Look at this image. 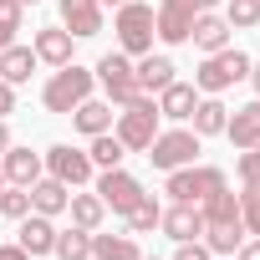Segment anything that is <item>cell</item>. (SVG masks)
I'll return each instance as SVG.
<instances>
[{
  "label": "cell",
  "instance_id": "obj_1",
  "mask_svg": "<svg viewBox=\"0 0 260 260\" xmlns=\"http://www.w3.org/2000/svg\"><path fill=\"white\" fill-rule=\"evenodd\" d=\"M117 138H122L127 153H148V143L158 138V102L148 92H138L133 102L117 112Z\"/></svg>",
  "mask_w": 260,
  "mask_h": 260
},
{
  "label": "cell",
  "instance_id": "obj_2",
  "mask_svg": "<svg viewBox=\"0 0 260 260\" xmlns=\"http://www.w3.org/2000/svg\"><path fill=\"white\" fill-rule=\"evenodd\" d=\"M112 31H117V51L122 56H143V51H153V6H143V0H127V6H117V21H112Z\"/></svg>",
  "mask_w": 260,
  "mask_h": 260
},
{
  "label": "cell",
  "instance_id": "obj_3",
  "mask_svg": "<svg viewBox=\"0 0 260 260\" xmlns=\"http://www.w3.org/2000/svg\"><path fill=\"white\" fill-rule=\"evenodd\" d=\"M245 77H250V56L235 51V46H224V51H209V56H204V67L194 72V87H199L204 97H219L224 87H235V82H245Z\"/></svg>",
  "mask_w": 260,
  "mask_h": 260
},
{
  "label": "cell",
  "instance_id": "obj_4",
  "mask_svg": "<svg viewBox=\"0 0 260 260\" xmlns=\"http://www.w3.org/2000/svg\"><path fill=\"white\" fill-rule=\"evenodd\" d=\"M92 87H97V77H92L87 67L67 61V67H56V77L41 87V102H46V112H72L77 102L92 97Z\"/></svg>",
  "mask_w": 260,
  "mask_h": 260
},
{
  "label": "cell",
  "instance_id": "obj_5",
  "mask_svg": "<svg viewBox=\"0 0 260 260\" xmlns=\"http://www.w3.org/2000/svg\"><path fill=\"white\" fill-rule=\"evenodd\" d=\"M219 189H230V184H224V169H209V164L194 169V164H184V169L169 174V189H164V194H169L174 204H204V199L219 194Z\"/></svg>",
  "mask_w": 260,
  "mask_h": 260
},
{
  "label": "cell",
  "instance_id": "obj_6",
  "mask_svg": "<svg viewBox=\"0 0 260 260\" xmlns=\"http://www.w3.org/2000/svg\"><path fill=\"white\" fill-rule=\"evenodd\" d=\"M92 77H97V87L107 92V102H112V107H127V102L138 97V77H133V61H127L122 51H107V56L97 61V72H92Z\"/></svg>",
  "mask_w": 260,
  "mask_h": 260
},
{
  "label": "cell",
  "instance_id": "obj_7",
  "mask_svg": "<svg viewBox=\"0 0 260 260\" xmlns=\"http://www.w3.org/2000/svg\"><path fill=\"white\" fill-rule=\"evenodd\" d=\"M194 153H199V133L194 127H174V133H158L153 143H148V158H153V169H184V164H194Z\"/></svg>",
  "mask_w": 260,
  "mask_h": 260
},
{
  "label": "cell",
  "instance_id": "obj_8",
  "mask_svg": "<svg viewBox=\"0 0 260 260\" xmlns=\"http://www.w3.org/2000/svg\"><path fill=\"white\" fill-rule=\"evenodd\" d=\"M46 174L51 179H61L67 189H82L87 179H92V158L82 153V148H72V143H56V148H46Z\"/></svg>",
  "mask_w": 260,
  "mask_h": 260
},
{
  "label": "cell",
  "instance_id": "obj_9",
  "mask_svg": "<svg viewBox=\"0 0 260 260\" xmlns=\"http://www.w3.org/2000/svg\"><path fill=\"white\" fill-rule=\"evenodd\" d=\"M97 199H102L112 214H127V209L143 199V184L127 174V169H102V179H97Z\"/></svg>",
  "mask_w": 260,
  "mask_h": 260
},
{
  "label": "cell",
  "instance_id": "obj_10",
  "mask_svg": "<svg viewBox=\"0 0 260 260\" xmlns=\"http://www.w3.org/2000/svg\"><path fill=\"white\" fill-rule=\"evenodd\" d=\"M204 245H209V255H235V250L245 245V219H240V209L204 219Z\"/></svg>",
  "mask_w": 260,
  "mask_h": 260
},
{
  "label": "cell",
  "instance_id": "obj_11",
  "mask_svg": "<svg viewBox=\"0 0 260 260\" xmlns=\"http://www.w3.org/2000/svg\"><path fill=\"white\" fill-rule=\"evenodd\" d=\"M72 31L67 26H41L36 31V41H31V51H36V61H46V67H67L72 61Z\"/></svg>",
  "mask_w": 260,
  "mask_h": 260
},
{
  "label": "cell",
  "instance_id": "obj_12",
  "mask_svg": "<svg viewBox=\"0 0 260 260\" xmlns=\"http://www.w3.org/2000/svg\"><path fill=\"white\" fill-rule=\"evenodd\" d=\"M61 26L77 41H87V36L102 31V6H97V0H61Z\"/></svg>",
  "mask_w": 260,
  "mask_h": 260
},
{
  "label": "cell",
  "instance_id": "obj_13",
  "mask_svg": "<svg viewBox=\"0 0 260 260\" xmlns=\"http://www.w3.org/2000/svg\"><path fill=\"white\" fill-rule=\"evenodd\" d=\"M0 169H6V184H21V189H31L36 179H41V153H31V148H6V153H0Z\"/></svg>",
  "mask_w": 260,
  "mask_h": 260
},
{
  "label": "cell",
  "instance_id": "obj_14",
  "mask_svg": "<svg viewBox=\"0 0 260 260\" xmlns=\"http://www.w3.org/2000/svg\"><path fill=\"white\" fill-rule=\"evenodd\" d=\"M158 230H164L174 245H179V240H199V235H204V214H199V204H174V209H164Z\"/></svg>",
  "mask_w": 260,
  "mask_h": 260
},
{
  "label": "cell",
  "instance_id": "obj_15",
  "mask_svg": "<svg viewBox=\"0 0 260 260\" xmlns=\"http://www.w3.org/2000/svg\"><path fill=\"white\" fill-rule=\"evenodd\" d=\"M133 77H138V92L158 97V92L174 82V61H169V56H153V51H143V56L133 61Z\"/></svg>",
  "mask_w": 260,
  "mask_h": 260
},
{
  "label": "cell",
  "instance_id": "obj_16",
  "mask_svg": "<svg viewBox=\"0 0 260 260\" xmlns=\"http://www.w3.org/2000/svg\"><path fill=\"white\" fill-rule=\"evenodd\" d=\"M153 102H158V117L189 122V112H194V102H199V87H189V82H179V77H174V82H169Z\"/></svg>",
  "mask_w": 260,
  "mask_h": 260
},
{
  "label": "cell",
  "instance_id": "obj_17",
  "mask_svg": "<svg viewBox=\"0 0 260 260\" xmlns=\"http://www.w3.org/2000/svg\"><path fill=\"white\" fill-rule=\"evenodd\" d=\"M224 138H230L235 148H255V143H260V97L245 102V107H235V117L224 122Z\"/></svg>",
  "mask_w": 260,
  "mask_h": 260
},
{
  "label": "cell",
  "instance_id": "obj_18",
  "mask_svg": "<svg viewBox=\"0 0 260 260\" xmlns=\"http://www.w3.org/2000/svg\"><path fill=\"white\" fill-rule=\"evenodd\" d=\"M189 41H194L204 56H209V51H224V46H230V21H224V16H214V11H204V16H194Z\"/></svg>",
  "mask_w": 260,
  "mask_h": 260
},
{
  "label": "cell",
  "instance_id": "obj_19",
  "mask_svg": "<svg viewBox=\"0 0 260 260\" xmlns=\"http://www.w3.org/2000/svg\"><path fill=\"white\" fill-rule=\"evenodd\" d=\"M67 199H72V189H67L61 179H36V184H31V214L56 219V214H67Z\"/></svg>",
  "mask_w": 260,
  "mask_h": 260
},
{
  "label": "cell",
  "instance_id": "obj_20",
  "mask_svg": "<svg viewBox=\"0 0 260 260\" xmlns=\"http://www.w3.org/2000/svg\"><path fill=\"white\" fill-rule=\"evenodd\" d=\"M16 245H21L31 260H36V255H51V245H56V224H51L46 214H26V219H21V240H16Z\"/></svg>",
  "mask_w": 260,
  "mask_h": 260
},
{
  "label": "cell",
  "instance_id": "obj_21",
  "mask_svg": "<svg viewBox=\"0 0 260 260\" xmlns=\"http://www.w3.org/2000/svg\"><path fill=\"white\" fill-rule=\"evenodd\" d=\"M67 117H72V127H77V133L97 138V133H107V127H112V102H97V97H87V102H77Z\"/></svg>",
  "mask_w": 260,
  "mask_h": 260
},
{
  "label": "cell",
  "instance_id": "obj_22",
  "mask_svg": "<svg viewBox=\"0 0 260 260\" xmlns=\"http://www.w3.org/2000/svg\"><path fill=\"white\" fill-rule=\"evenodd\" d=\"M31 72H36V51L31 46H0V82H11V87H21V82H31Z\"/></svg>",
  "mask_w": 260,
  "mask_h": 260
},
{
  "label": "cell",
  "instance_id": "obj_23",
  "mask_svg": "<svg viewBox=\"0 0 260 260\" xmlns=\"http://www.w3.org/2000/svg\"><path fill=\"white\" fill-rule=\"evenodd\" d=\"M189 122H194V133H199V138H214V133H224L230 107H224L219 97H199V102H194V112H189Z\"/></svg>",
  "mask_w": 260,
  "mask_h": 260
},
{
  "label": "cell",
  "instance_id": "obj_24",
  "mask_svg": "<svg viewBox=\"0 0 260 260\" xmlns=\"http://www.w3.org/2000/svg\"><path fill=\"white\" fill-rule=\"evenodd\" d=\"M138 240L133 235H97L92 230V260H138Z\"/></svg>",
  "mask_w": 260,
  "mask_h": 260
},
{
  "label": "cell",
  "instance_id": "obj_25",
  "mask_svg": "<svg viewBox=\"0 0 260 260\" xmlns=\"http://www.w3.org/2000/svg\"><path fill=\"white\" fill-rule=\"evenodd\" d=\"M87 158H92V169H122V158H127V148H122V138L112 133H97L92 138V148H87Z\"/></svg>",
  "mask_w": 260,
  "mask_h": 260
},
{
  "label": "cell",
  "instance_id": "obj_26",
  "mask_svg": "<svg viewBox=\"0 0 260 260\" xmlns=\"http://www.w3.org/2000/svg\"><path fill=\"white\" fill-rule=\"evenodd\" d=\"M56 260H92V230H56V245H51Z\"/></svg>",
  "mask_w": 260,
  "mask_h": 260
},
{
  "label": "cell",
  "instance_id": "obj_27",
  "mask_svg": "<svg viewBox=\"0 0 260 260\" xmlns=\"http://www.w3.org/2000/svg\"><path fill=\"white\" fill-rule=\"evenodd\" d=\"M122 219H127V235H148V230H158V219H164V204H158L153 194H143L133 209L122 214Z\"/></svg>",
  "mask_w": 260,
  "mask_h": 260
},
{
  "label": "cell",
  "instance_id": "obj_28",
  "mask_svg": "<svg viewBox=\"0 0 260 260\" xmlns=\"http://www.w3.org/2000/svg\"><path fill=\"white\" fill-rule=\"evenodd\" d=\"M67 209H72V224H77V230H97L102 214H107V204H102L97 194H72Z\"/></svg>",
  "mask_w": 260,
  "mask_h": 260
},
{
  "label": "cell",
  "instance_id": "obj_29",
  "mask_svg": "<svg viewBox=\"0 0 260 260\" xmlns=\"http://www.w3.org/2000/svg\"><path fill=\"white\" fill-rule=\"evenodd\" d=\"M224 21H230V31H255L260 26V0H230Z\"/></svg>",
  "mask_w": 260,
  "mask_h": 260
},
{
  "label": "cell",
  "instance_id": "obj_30",
  "mask_svg": "<svg viewBox=\"0 0 260 260\" xmlns=\"http://www.w3.org/2000/svg\"><path fill=\"white\" fill-rule=\"evenodd\" d=\"M0 214H6V219H26L31 214V189L6 184V194H0Z\"/></svg>",
  "mask_w": 260,
  "mask_h": 260
},
{
  "label": "cell",
  "instance_id": "obj_31",
  "mask_svg": "<svg viewBox=\"0 0 260 260\" xmlns=\"http://www.w3.org/2000/svg\"><path fill=\"white\" fill-rule=\"evenodd\" d=\"M21 21H26V6H21V0H0V46H11V41H16Z\"/></svg>",
  "mask_w": 260,
  "mask_h": 260
},
{
  "label": "cell",
  "instance_id": "obj_32",
  "mask_svg": "<svg viewBox=\"0 0 260 260\" xmlns=\"http://www.w3.org/2000/svg\"><path fill=\"white\" fill-rule=\"evenodd\" d=\"M235 199H240L245 235H260V184H245V194H235Z\"/></svg>",
  "mask_w": 260,
  "mask_h": 260
},
{
  "label": "cell",
  "instance_id": "obj_33",
  "mask_svg": "<svg viewBox=\"0 0 260 260\" xmlns=\"http://www.w3.org/2000/svg\"><path fill=\"white\" fill-rule=\"evenodd\" d=\"M235 174H240V184H260V143H255V148H240Z\"/></svg>",
  "mask_w": 260,
  "mask_h": 260
},
{
  "label": "cell",
  "instance_id": "obj_34",
  "mask_svg": "<svg viewBox=\"0 0 260 260\" xmlns=\"http://www.w3.org/2000/svg\"><path fill=\"white\" fill-rule=\"evenodd\" d=\"M174 260H209V245H204V240H179Z\"/></svg>",
  "mask_w": 260,
  "mask_h": 260
},
{
  "label": "cell",
  "instance_id": "obj_35",
  "mask_svg": "<svg viewBox=\"0 0 260 260\" xmlns=\"http://www.w3.org/2000/svg\"><path fill=\"white\" fill-rule=\"evenodd\" d=\"M235 260H260V235H250V240L235 250Z\"/></svg>",
  "mask_w": 260,
  "mask_h": 260
},
{
  "label": "cell",
  "instance_id": "obj_36",
  "mask_svg": "<svg viewBox=\"0 0 260 260\" xmlns=\"http://www.w3.org/2000/svg\"><path fill=\"white\" fill-rule=\"evenodd\" d=\"M174 6H184L189 16H204V11H214V6H219V0H174Z\"/></svg>",
  "mask_w": 260,
  "mask_h": 260
},
{
  "label": "cell",
  "instance_id": "obj_37",
  "mask_svg": "<svg viewBox=\"0 0 260 260\" xmlns=\"http://www.w3.org/2000/svg\"><path fill=\"white\" fill-rule=\"evenodd\" d=\"M6 112H16V87L0 82V117H6Z\"/></svg>",
  "mask_w": 260,
  "mask_h": 260
},
{
  "label": "cell",
  "instance_id": "obj_38",
  "mask_svg": "<svg viewBox=\"0 0 260 260\" xmlns=\"http://www.w3.org/2000/svg\"><path fill=\"white\" fill-rule=\"evenodd\" d=\"M0 260H31V255H26L21 245H0Z\"/></svg>",
  "mask_w": 260,
  "mask_h": 260
},
{
  "label": "cell",
  "instance_id": "obj_39",
  "mask_svg": "<svg viewBox=\"0 0 260 260\" xmlns=\"http://www.w3.org/2000/svg\"><path fill=\"white\" fill-rule=\"evenodd\" d=\"M11 148V127H6V117H0V153Z\"/></svg>",
  "mask_w": 260,
  "mask_h": 260
},
{
  "label": "cell",
  "instance_id": "obj_40",
  "mask_svg": "<svg viewBox=\"0 0 260 260\" xmlns=\"http://www.w3.org/2000/svg\"><path fill=\"white\" fill-rule=\"evenodd\" d=\"M250 82H255V97H260V61H250Z\"/></svg>",
  "mask_w": 260,
  "mask_h": 260
},
{
  "label": "cell",
  "instance_id": "obj_41",
  "mask_svg": "<svg viewBox=\"0 0 260 260\" xmlns=\"http://www.w3.org/2000/svg\"><path fill=\"white\" fill-rule=\"evenodd\" d=\"M97 6H112V11H117V6H127V0H97Z\"/></svg>",
  "mask_w": 260,
  "mask_h": 260
},
{
  "label": "cell",
  "instance_id": "obj_42",
  "mask_svg": "<svg viewBox=\"0 0 260 260\" xmlns=\"http://www.w3.org/2000/svg\"><path fill=\"white\" fill-rule=\"evenodd\" d=\"M0 194H6V169H0Z\"/></svg>",
  "mask_w": 260,
  "mask_h": 260
},
{
  "label": "cell",
  "instance_id": "obj_43",
  "mask_svg": "<svg viewBox=\"0 0 260 260\" xmlns=\"http://www.w3.org/2000/svg\"><path fill=\"white\" fill-rule=\"evenodd\" d=\"M21 6H36V0H21Z\"/></svg>",
  "mask_w": 260,
  "mask_h": 260
},
{
  "label": "cell",
  "instance_id": "obj_44",
  "mask_svg": "<svg viewBox=\"0 0 260 260\" xmlns=\"http://www.w3.org/2000/svg\"><path fill=\"white\" fill-rule=\"evenodd\" d=\"M138 260H153V255H138Z\"/></svg>",
  "mask_w": 260,
  "mask_h": 260
}]
</instances>
